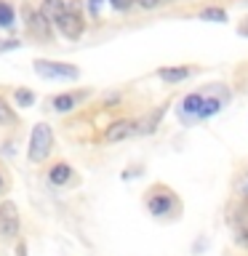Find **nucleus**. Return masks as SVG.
Here are the masks:
<instances>
[{
  "mask_svg": "<svg viewBox=\"0 0 248 256\" xmlns=\"http://www.w3.org/2000/svg\"><path fill=\"white\" fill-rule=\"evenodd\" d=\"M14 24V8L0 0V27H11Z\"/></svg>",
  "mask_w": 248,
  "mask_h": 256,
  "instance_id": "17",
  "label": "nucleus"
},
{
  "mask_svg": "<svg viewBox=\"0 0 248 256\" xmlns=\"http://www.w3.org/2000/svg\"><path fill=\"white\" fill-rule=\"evenodd\" d=\"M14 99H16V104H19V107H30V104L35 102V94L27 91V88H16Z\"/></svg>",
  "mask_w": 248,
  "mask_h": 256,
  "instance_id": "16",
  "label": "nucleus"
},
{
  "mask_svg": "<svg viewBox=\"0 0 248 256\" xmlns=\"http://www.w3.org/2000/svg\"><path fill=\"white\" fill-rule=\"evenodd\" d=\"M200 19L203 22H216V24H227L230 16H227L224 8H203V11H200Z\"/></svg>",
  "mask_w": 248,
  "mask_h": 256,
  "instance_id": "14",
  "label": "nucleus"
},
{
  "mask_svg": "<svg viewBox=\"0 0 248 256\" xmlns=\"http://www.w3.org/2000/svg\"><path fill=\"white\" fill-rule=\"evenodd\" d=\"M144 206L155 219H179L184 211L182 198L168 184H152L147 190V198H144Z\"/></svg>",
  "mask_w": 248,
  "mask_h": 256,
  "instance_id": "1",
  "label": "nucleus"
},
{
  "mask_svg": "<svg viewBox=\"0 0 248 256\" xmlns=\"http://www.w3.org/2000/svg\"><path fill=\"white\" fill-rule=\"evenodd\" d=\"M131 136H136V120H131V118L115 120V123L104 131V139L107 142H123V139H131Z\"/></svg>",
  "mask_w": 248,
  "mask_h": 256,
  "instance_id": "8",
  "label": "nucleus"
},
{
  "mask_svg": "<svg viewBox=\"0 0 248 256\" xmlns=\"http://www.w3.org/2000/svg\"><path fill=\"white\" fill-rule=\"evenodd\" d=\"M192 67H160L158 70V78L163 80V83H182V80H187L190 75H192Z\"/></svg>",
  "mask_w": 248,
  "mask_h": 256,
  "instance_id": "10",
  "label": "nucleus"
},
{
  "mask_svg": "<svg viewBox=\"0 0 248 256\" xmlns=\"http://www.w3.org/2000/svg\"><path fill=\"white\" fill-rule=\"evenodd\" d=\"M99 3H102V0H88V11H91L94 16L99 14Z\"/></svg>",
  "mask_w": 248,
  "mask_h": 256,
  "instance_id": "22",
  "label": "nucleus"
},
{
  "mask_svg": "<svg viewBox=\"0 0 248 256\" xmlns=\"http://www.w3.org/2000/svg\"><path fill=\"white\" fill-rule=\"evenodd\" d=\"M64 11H67L64 0H43V8H40V14H43L51 24H56V19H59Z\"/></svg>",
  "mask_w": 248,
  "mask_h": 256,
  "instance_id": "12",
  "label": "nucleus"
},
{
  "mask_svg": "<svg viewBox=\"0 0 248 256\" xmlns=\"http://www.w3.org/2000/svg\"><path fill=\"white\" fill-rule=\"evenodd\" d=\"M110 6L115 8V11H128V8L134 6V0H110Z\"/></svg>",
  "mask_w": 248,
  "mask_h": 256,
  "instance_id": "20",
  "label": "nucleus"
},
{
  "mask_svg": "<svg viewBox=\"0 0 248 256\" xmlns=\"http://www.w3.org/2000/svg\"><path fill=\"white\" fill-rule=\"evenodd\" d=\"M200 107H203V94L200 91H195V94H187L182 99V104H179V118L184 120V123H198L200 120Z\"/></svg>",
  "mask_w": 248,
  "mask_h": 256,
  "instance_id": "7",
  "label": "nucleus"
},
{
  "mask_svg": "<svg viewBox=\"0 0 248 256\" xmlns=\"http://www.w3.org/2000/svg\"><path fill=\"white\" fill-rule=\"evenodd\" d=\"M235 198H248V171H243L235 182Z\"/></svg>",
  "mask_w": 248,
  "mask_h": 256,
  "instance_id": "18",
  "label": "nucleus"
},
{
  "mask_svg": "<svg viewBox=\"0 0 248 256\" xmlns=\"http://www.w3.org/2000/svg\"><path fill=\"white\" fill-rule=\"evenodd\" d=\"M0 235L3 238L19 235V208H16L11 200L0 203Z\"/></svg>",
  "mask_w": 248,
  "mask_h": 256,
  "instance_id": "6",
  "label": "nucleus"
},
{
  "mask_svg": "<svg viewBox=\"0 0 248 256\" xmlns=\"http://www.w3.org/2000/svg\"><path fill=\"white\" fill-rule=\"evenodd\" d=\"M238 32H240V35H243V38H248V19L243 22V24H240V27H238Z\"/></svg>",
  "mask_w": 248,
  "mask_h": 256,
  "instance_id": "23",
  "label": "nucleus"
},
{
  "mask_svg": "<svg viewBox=\"0 0 248 256\" xmlns=\"http://www.w3.org/2000/svg\"><path fill=\"white\" fill-rule=\"evenodd\" d=\"M51 147H54V131H51V126L38 123L35 128H32V136H30V150H27L30 163H43V160L51 155Z\"/></svg>",
  "mask_w": 248,
  "mask_h": 256,
  "instance_id": "3",
  "label": "nucleus"
},
{
  "mask_svg": "<svg viewBox=\"0 0 248 256\" xmlns=\"http://www.w3.org/2000/svg\"><path fill=\"white\" fill-rule=\"evenodd\" d=\"M163 112H166V107H160V110H155V112H150L144 120H136V134H152V131L158 128L160 118H163Z\"/></svg>",
  "mask_w": 248,
  "mask_h": 256,
  "instance_id": "11",
  "label": "nucleus"
},
{
  "mask_svg": "<svg viewBox=\"0 0 248 256\" xmlns=\"http://www.w3.org/2000/svg\"><path fill=\"white\" fill-rule=\"evenodd\" d=\"M72 179V168L67 163H56L51 171H48V182L56 184V187H62V184H67Z\"/></svg>",
  "mask_w": 248,
  "mask_h": 256,
  "instance_id": "13",
  "label": "nucleus"
},
{
  "mask_svg": "<svg viewBox=\"0 0 248 256\" xmlns=\"http://www.w3.org/2000/svg\"><path fill=\"white\" fill-rule=\"evenodd\" d=\"M0 187H3V179H0Z\"/></svg>",
  "mask_w": 248,
  "mask_h": 256,
  "instance_id": "25",
  "label": "nucleus"
},
{
  "mask_svg": "<svg viewBox=\"0 0 248 256\" xmlns=\"http://www.w3.org/2000/svg\"><path fill=\"white\" fill-rule=\"evenodd\" d=\"M134 3H139L142 8H147V11H152V8H158V6H163L166 0H134Z\"/></svg>",
  "mask_w": 248,
  "mask_h": 256,
  "instance_id": "21",
  "label": "nucleus"
},
{
  "mask_svg": "<svg viewBox=\"0 0 248 256\" xmlns=\"http://www.w3.org/2000/svg\"><path fill=\"white\" fill-rule=\"evenodd\" d=\"M75 96H72V94H59V96H54V99H51V107L56 110V112H67V110H72V107H75Z\"/></svg>",
  "mask_w": 248,
  "mask_h": 256,
  "instance_id": "15",
  "label": "nucleus"
},
{
  "mask_svg": "<svg viewBox=\"0 0 248 256\" xmlns=\"http://www.w3.org/2000/svg\"><path fill=\"white\" fill-rule=\"evenodd\" d=\"M16 256H27V248H24V243L16 246Z\"/></svg>",
  "mask_w": 248,
  "mask_h": 256,
  "instance_id": "24",
  "label": "nucleus"
},
{
  "mask_svg": "<svg viewBox=\"0 0 248 256\" xmlns=\"http://www.w3.org/2000/svg\"><path fill=\"white\" fill-rule=\"evenodd\" d=\"M227 227L232 232V240H235L238 248L248 251V198H235L227 206Z\"/></svg>",
  "mask_w": 248,
  "mask_h": 256,
  "instance_id": "2",
  "label": "nucleus"
},
{
  "mask_svg": "<svg viewBox=\"0 0 248 256\" xmlns=\"http://www.w3.org/2000/svg\"><path fill=\"white\" fill-rule=\"evenodd\" d=\"M11 123H16V115L11 112V107L0 99V126H11Z\"/></svg>",
  "mask_w": 248,
  "mask_h": 256,
  "instance_id": "19",
  "label": "nucleus"
},
{
  "mask_svg": "<svg viewBox=\"0 0 248 256\" xmlns=\"http://www.w3.org/2000/svg\"><path fill=\"white\" fill-rule=\"evenodd\" d=\"M27 27H30L32 35L40 38V40L51 38V22H48L40 11H27Z\"/></svg>",
  "mask_w": 248,
  "mask_h": 256,
  "instance_id": "9",
  "label": "nucleus"
},
{
  "mask_svg": "<svg viewBox=\"0 0 248 256\" xmlns=\"http://www.w3.org/2000/svg\"><path fill=\"white\" fill-rule=\"evenodd\" d=\"M56 27H59V32L64 38L75 40V38L83 35V16L78 14V8H67V11L56 19Z\"/></svg>",
  "mask_w": 248,
  "mask_h": 256,
  "instance_id": "5",
  "label": "nucleus"
},
{
  "mask_svg": "<svg viewBox=\"0 0 248 256\" xmlns=\"http://www.w3.org/2000/svg\"><path fill=\"white\" fill-rule=\"evenodd\" d=\"M35 72L43 78H64V80H75L80 72L78 67H72V64H64V62H46V59H38L35 62Z\"/></svg>",
  "mask_w": 248,
  "mask_h": 256,
  "instance_id": "4",
  "label": "nucleus"
}]
</instances>
